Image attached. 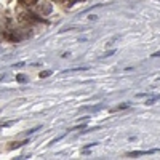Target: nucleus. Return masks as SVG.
<instances>
[{"label":"nucleus","mask_w":160,"mask_h":160,"mask_svg":"<svg viewBox=\"0 0 160 160\" xmlns=\"http://www.w3.org/2000/svg\"><path fill=\"white\" fill-rule=\"evenodd\" d=\"M51 75V71H43V72H40V78H47Z\"/></svg>","instance_id":"nucleus-8"},{"label":"nucleus","mask_w":160,"mask_h":160,"mask_svg":"<svg viewBox=\"0 0 160 160\" xmlns=\"http://www.w3.org/2000/svg\"><path fill=\"white\" fill-rule=\"evenodd\" d=\"M24 144H29V141L26 139V141H22V142H11V146H8V149H10V151L18 149V148H21V146H24Z\"/></svg>","instance_id":"nucleus-2"},{"label":"nucleus","mask_w":160,"mask_h":160,"mask_svg":"<svg viewBox=\"0 0 160 160\" xmlns=\"http://www.w3.org/2000/svg\"><path fill=\"white\" fill-rule=\"evenodd\" d=\"M128 106H130L128 102H123V104H120V106H117V108H114L112 111H114V112H115V111H123V109H128Z\"/></svg>","instance_id":"nucleus-6"},{"label":"nucleus","mask_w":160,"mask_h":160,"mask_svg":"<svg viewBox=\"0 0 160 160\" xmlns=\"http://www.w3.org/2000/svg\"><path fill=\"white\" fill-rule=\"evenodd\" d=\"M88 68H74V69H66L62 71V74H74V72H78V71H87Z\"/></svg>","instance_id":"nucleus-3"},{"label":"nucleus","mask_w":160,"mask_h":160,"mask_svg":"<svg viewBox=\"0 0 160 160\" xmlns=\"http://www.w3.org/2000/svg\"><path fill=\"white\" fill-rule=\"evenodd\" d=\"M19 2H21L22 5H26V7H32V5L38 3V0H19Z\"/></svg>","instance_id":"nucleus-4"},{"label":"nucleus","mask_w":160,"mask_h":160,"mask_svg":"<svg viewBox=\"0 0 160 160\" xmlns=\"http://www.w3.org/2000/svg\"><path fill=\"white\" fill-rule=\"evenodd\" d=\"M38 10H40V13H42V16H45V15H50V13L53 11V7L50 3H42Z\"/></svg>","instance_id":"nucleus-1"},{"label":"nucleus","mask_w":160,"mask_h":160,"mask_svg":"<svg viewBox=\"0 0 160 160\" xmlns=\"http://www.w3.org/2000/svg\"><path fill=\"white\" fill-rule=\"evenodd\" d=\"M158 80H160V77H158Z\"/></svg>","instance_id":"nucleus-12"},{"label":"nucleus","mask_w":160,"mask_h":160,"mask_svg":"<svg viewBox=\"0 0 160 160\" xmlns=\"http://www.w3.org/2000/svg\"><path fill=\"white\" fill-rule=\"evenodd\" d=\"M114 53H115V50H111V51H108V53H106V55H104V56H112V55H114Z\"/></svg>","instance_id":"nucleus-10"},{"label":"nucleus","mask_w":160,"mask_h":160,"mask_svg":"<svg viewBox=\"0 0 160 160\" xmlns=\"http://www.w3.org/2000/svg\"><path fill=\"white\" fill-rule=\"evenodd\" d=\"M16 80H18L19 83H26V82H28V77H26L24 74H18L16 75Z\"/></svg>","instance_id":"nucleus-5"},{"label":"nucleus","mask_w":160,"mask_h":160,"mask_svg":"<svg viewBox=\"0 0 160 160\" xmlns=\"http://www.w3.org/2000/svg\"><path fill=\"white\" fill-rule=\"evenodd\" d=\"M24 66V62H18V64H15V68H22Z\"/></svg>","instance_id":"nucleus-11"},{"label":"nucleus","mask_w":160,"mask_h":160,"mask_svg":"<svg viewBox=\"0 0 160 160\" xmlns=\"http://www.w3.org/2000/svg\"><path fill=\"white\" fill-rule=\"evenodd\" d=\"M18 122V120H10V122H2L0 123V127H11V125H15Z\"/></svg>","instance_id":"nucleus-7"},{"label":"nucleus","mask_w":160,"mask_h":160,"mask_svg":"<svg viewBox=\"0 0 160 160\" xmlns=\"http://www.w3.org/2000/svg\"><path fill=\"white\" fill-rule=\"evenodd\" d=\"M40 128H42V127H35V128L29 130V131H28V135H32V133H35V131H37V130H40Z\"/></svg>","instance_id":"nucleus-9"}]
</instances>
